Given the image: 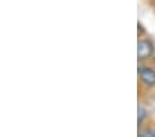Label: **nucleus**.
<instances>
[{
    "label": "nucleus",
    "mask_w": 155,
    "mask_h": 137,
    "mask_svg": "<svg viewBox=\"0 0 155 137\" xmlns=\"http://www.w3.org/2000/svg\"><path fill=\"white\" fill-rule=\"evenodd\" d=\"M154 136H155V132H154Z\"/></svg>",
    "instance_id": "4"
},
{
    "label": "nucleus",
    "mask_w": 155,
    "mask_h": 137,
    "mask_svg": "<svg viewBox=\"0 0 155 137\" xmlns=\"http://www.w3.org/2000/svg\"><path fill=\"white\" fill-rule=\"evenodd\" d=\"M139 78L145 87H154L155 86V71L152 68H150V67L140 65Z\"/></svg>",
    "instance_id": "2"
},
{
    "label": "nucleus",
    "mask_w": 155,
    "mask_h": 137,
    "mask_svg": "<svg viewBox=\"0 0 155 137\" xmlns=\"http://www.w3.org/2000/svg\"><path fill=\"white\" fill-rule=\"evenodd\" d=\"M154 54V44L148 39H140L137 44V57L140 61L147 60Z\"/></svg>",
    "instance_id": "1"
},
{
    "label": "nucleus",
    "mask_w": 155,
    "mask_h": 137,
    "mask_svg": "<svg viewBox=\"0 0 155 137\" xmlns=\"http://www.w3.org/2000/svg\"><path fill=\"white\" fill-rule=\"evenodd\" d=\"M147 109L143 107H139V114H137V122H139V126H141L143 122H144V119L147 118Z\"/></svg>",
    "instance_id": "3"
}]
</instances>
